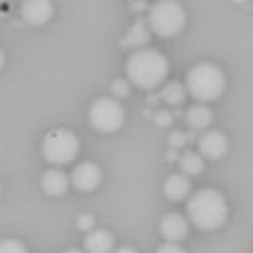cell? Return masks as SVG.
Listing matches in <instances>:
<instances>
[{
	"label": "cell",
	"mask_w": 253,
	"mask_h": 253,
	"mask_svg": "<svg viewBox=\"0 0 253 253\" xmlns=\"http://www.w3.org/2000/svg\"><path fill=\"white\" fill-rule=\"evenodd\" d=\"M197 150L204 160H221L229 150V138L221 130H202V135L197 138Z\"/></svg>",
	"instance_id": "cell-7"
},
{
	"label": "cell",
	"mask_w": 253,
	"mask_h": 253,
	"mask_svg": "<svg viewBox=\"0 0 253 253\" xmlns=\"http://www.w3.org/2000/svg\"><path fill=\"white\" fill-rule=\"evenodd\" d=\"M163 189H165V197H168L169 202H184L192 194V182L182 172H172L168 179H165V187Z\"/></svg>",
	"instance_id": "cell-13"
},
{
	"label": "cell",
	"mask_w": 253,
	"mask_h": 253,
	"mask_svg": "<svg viewBox=\"0 0 253 253\" xmlns=\"http://www.w3.org/2000/svg\"><path fill=\"white\" fill-rule=\"evenodd\" d=\"M229 219V202L219 189L204 187L187 197V221L199 231H219Z\"/></svg>",
	"instance_id": "cell-1"
},
{
	"label": "cell",
	"mask_w": 253,
	"mask_h": 253,
	"mask_svg": "<svg viewBox=\"0 0 253 253\" xmlns=\"http://www.w3.org/2000/svg\"><path fill=\"white\" fill-rule=\"evenodd\" d=\"M20 15L27 25H35V27H42L52 20L54 15V5L52 0H22L20 2Z\"/></svg>",
	"instance_id": "cell-9"
},
{
	"label": "cell",
	"mask_w": 253,
	"mask_h": 253,
	"mask_svg": "<svg viewBox=\"0 0 253 253\" xmlns=\"http://www.w3.org/2000/svg\"><path fill=\"white\" fill-rule=\"evenodd\" d=\"M168 74H169L168 57L160 49H153V47L135 49L128 57V62H126L128 84H133L135 88H143V91H155L158 86H163L168 82Z\"/></svg>",
	"instance_id": "cell-2"
},
{
	"label": "cell",
	"mask_w": 253,
	"mask_h": 253,
	"mask_svg": "<svg viewBox=\"0 0 253 253\" xmlns=\"http://www.w3.org/2000/svg\"><path fill=\"white\" fill-rule=\"evenodd\" d=\"M2 67H5V52H2V47H0V72H2Z\"/></svg>",
	"instance_id": "cell-27"
},
{
	"label": "cell",
	"mask_w": 253,
	"mask_h": 253,
	"mask_svg": "<svg viewBox=\"0 0 253 253\" xmlns=\"http://www.w3.org/2000/svg\"><path fill=\"white\" fill-rule=\"evenodd\" d=\"M177 163H179V169H182L184 177H197V174L204 172V158H202L199 153L187 150V153H182V155L177 158Z\"/></svg>",
	"instance_id": "cell-16"
},
{
	"label": "cell",
	"mask_w": 253,
	"mask_h": 253,
	"mask_svg": "<svg viewBox=\"0 0 253 253\" xmlns=\"http://www.w3.org/2000/svg\"><path fill=\"white\" fill-rule=\"evenodd\" d=\"M155 253H187L179 244H169V241H165L163 246H158V251Z\"/></svg>",
	"instance_id": "cell-23"
},
{
	"label": "cell",
	"mask_w": 253,
	"mask_h": 253,
	"mask_svg": "<svg viewBox=\"0 0 253 253\" xmlns=\"http://www.w3.org/2000/svg\"><path fill=\"white\" fill-rule=\"evenodd\" d=\"M0 192H2V184H0Z\"/></svg>",
	"instance_id": "cell-30"
},
{
	"label": "cell",
	"mask_w": 253,
	"mask_h": 253,
	"mask_svg": "<svg viewBox=\"0 0 253 253\" xmlns=\"http://www.w3.org/2000/svg\"><path fill=\"white\" fill-rule=\"evenodd\" d=\"M187 234H189V221H187V216L169 211V214H165V216L160 219V236H163L165 241H169V244H182V241L187 239Z\"/></svg>",
	"instance_id": "cell-10"
},
{
	"label": "cell",
	"mask_w": 253,
	"mask_h": 253,
	"mask_svg": "<svg viewBox=\"0 0 253 253\" xmlns=\"http://www.w3.org/2000/svg\"><path fill=\"white\" fill-rule=\"evenodd\" d=\"M77 226H79L82 231H91V229H96V226H93V216H91V214H82V216H79V221H77Z\"/></svg>",
	"instance_id": "cell-22"
},
{
	"label": "cell",
	"mask_w": 253,
	"mask_h": 253,
	"mask_svg": "<svg viewBox=\"0 0 253 253\" xmlns=\"http://www.w3.org/2000/svg\"><path fill=\"white\" fill-rule=\"evenodd\" d=\"M69 187H72L69 174L62 172L59 168H49L42 174V189H44V194H49V197H64V194L69 192Z\"/></svg>",
	"instance_id": "cell-12"
},
{
	"label": "cell",
	"mask_w": 253,
	"mask_h": 253,
	"mask_svg": "<svg viewBox=\"0 0 253 253\" xmlns=\"http://www.w3.org/2000/svg\"><path fill=\"white\" fill-rule=\"evenodd\" d=\"M153 121H155V126H160V128H168V126H172V111H168V108L158 111Z\"/></svg>",
	"instance_id": "cell-20"
},
{
	"label": "cell",
	"mask_w": 253,
	"mask_h": 253,
	"mask_svg": "<svg viewBox=\"0 0 253 253\" xmlns=\"http://www.w3.org/2000/svg\"><path fill=\"white\" fill-rule=\"evenodd\" d=\"M79 153H82V143H79L77 133H72L67 128H54L42 140V158L54 168L74 163L79 158Z\"/></svg>",
	"instance_id": "cell-5"
},
{
	"label": "cell",
	"mask_w": 253,
	"mask_h": 253,
	"mask_svg": "<svg viewBox=\"0 0 253 253\" xmlns=\"http://www.w3.org/2000/svg\"><path fill=\"white\" fill-rule=\"evenodd\" d=\"M184 88L192 98H197V103H214L224 96L226 91V74L221 72V67L211 64V62H199L194 64L187 77H184Z\"/></svg>",
	"instance_id": "cell-3"
},
{
	"label": "cell",
	"mask_w": 253,
	"mask_h": 253,
	"mask_svg": "<svg viewBox=\"0 0 253 253\" xmlns=\"http://www.w3.org/2000/svg\"><path fill=\"white\" fill-rule=\"evenodd\" d=\"M113 253H138L133 246H121V249H113Z\"/></svg>",
	"instance_id": "cell-24"
},
{
	"label": "cell",
	"mask_w": 253,
	"mask_h": 253,
	"mask_svg": "<svg viewBox=\"0 0 253 253\" xmlns=\"http://www.w3.org/2000/svg\"><path fill=\"white\" fill-rule=\"evenodd\" d=\"M0 253H30L27 246L20 239H2L0 241Z\"/></svg>",
	"instance_id": "cell-18"
},
{
	"label": "cell",
	"mask_w": 253,
	"mask_h": 253,
	"mask_svg": "<svg viewBox=\"0 0 253 253\" xmlns=\"http://www.w3.org/2000/svg\"><path fill=\"white\" fill-rule=\"evenodd\" d=\"M116 236L108 229H91L84 236V253H113Z\"/></svg>",
	"instance_id": "cell-11"
},
{
	"label": "cell",
	"mask_w": 253,
	"mask_h": 253,
	"mask_svg": "<svg viewBox=\"0 0 253 253\" xmlns=\"http://www.w3.org/2000/svg\"><path fill=\"white\" fill-rule=\"evenodd\" d=\"M111 91H113V98H126L128 93H130V84H128V79H116L113 84H111Z\"/></svg>",
	"instance_id": "cell-19"
},
{
	"label": "cell",
	"mask_w": 253,
	"mask_h": 253,
	"mask_svg": "<svg viewBox=\"0 0 253 253\" xmlns=\"http://www.w3.org/2000/svg\"><path fill=\"white\" fill-rule=\"evenodd\" d=\"M184 121L192 130H209V126L214 121V111L207 103H192L184 113Z\"/></svg>",
	"instance_id": "cell-14"
},
{
	"label": "cell",
	"mask_w": 253,
	"mask_h": 253,
	"mask_svg": "<svg viewBox=\"0 0 253 253\" xmlns=\"http://www.w3.org/2000/svg\"><path fill=\"white\" fill-rule=\"evenodd\" d=\"M184 143H187V135H184L182 130H172V133H169V148L177 150V148H182Z\"/></svg>",
	"instance_id": "cell-21"
},
{
	"label": "cell",
	"mask_w": 253,
	"mask_h": 253,
	"mask_svg": "<svg viewBox=\"0 0 253 253\" xmlns=\"http://www.w3.org/2000/svg\"><path fill=\"white\" fill-rule=\"evenodd\" d=\"M177 158H179V155H177V150H174V148H169L168 150V160L172 163V160H177Z\"/></svg>",
	"instance_id": "cell-26"
},
{
	"label": "cell",
	"mask_w": 253,
	"mask_h": 253,
	"mask_svg": "<svg viewBox=\"0 0 253 253\" xmlns=\"http://www.w3.org/2000/svg\"><path fill=\"white\" fill-rule=\"evenodd\" d=\"M236 2H244V0H236Z\"/></svg>",
	"instance_id": "cell-29"
},
{
	"label": "cell",
	"mask_w": 253,
	"mask_h": 253,
	"mask_svg": "<svg viewBox=\"0 0 253 253\" xmlns=\"http://www.w3.org/2000/svg\"><path fill=\"white\" fill-rule=\"evenodd\" d=\"M130 7H133L135 12H140V10H145V2H143V0H135V2H133Z\"/></svg>",
	"instance_id": "cell-25"
},
{
	"label": "cell",
	"mask_w": 253,
	"mask_h": 253,
	"mask_svg": "<svg viewBox=\"0 0 253 253\" xmlns=\"http://www.w3.org/2000/svg\"><path fill=\"white\" fill-rule=\"evenodd\" d=\"M148 27L153 35L172 40L187 27V10L179 0H155L148 5Z\"/></svg>",
	"instance_id": "cell-4"
},
{
	"label": "cell",
	"mask_w": 253,
	"mask_h": 253,
	"mask_svg": "<svg viewBox=\"0 0 253 253\" xmlns=\"http://www.w3.org/2000/svg\"><path fill=\"white\" fill-rule=\"evenodd\" d=\"M88 123L98 133H116L126 123V108L113 96H101L88 106Z\"/></svg>",
	"instance_id": "cell-6"
},
{
	"label": "cell",
	"mask_w": 253,
	"mask_h": 253,
	"mask_svg": "<svg viewBox=\"0 0 253 253\" xmlns=\"http://www.w3.org/2000/svg\"><path fill=\"white\" fill-rule=\"evenodd\" d=\"M160 98L168 103V106H182L184 103V98H187V88L184 84H179V82H165L163 88H160Z\"/></svg>",
	"instance_id": "cell-17"
},
{
	"label": "cell",
	"mask_w": 253,
	"mask_h": 253,
	"mask_svg": "<svg viewBox=\"0 0 253 253\" xmlns=\"http://www.w3.org/2000/svg\"><path fill=\"white\" fill-rule=\"evenodd\" d=\"M101 179H103V172H101V168H98L96 163H91V160L79 163V165L74 168V172L69 174L72 187L79 189V192H93V189H98V187H101Z\"/></svg>",
	"instance_id": "cell-8"
},
{
	"label": "cell",
	"mask_w": 253,
	"mask_h": 253,
	"mask_svg": "<svg viewBox=\"0 0 253 253\" xmlns=\"http://www.w3.org/2000/svg\"><path fill=\"white\" fill-rule=\"evenodd\" d=\"M64 253H84V251H82V249H67Z\"/></svg>",
	"instance_id": "cell-28"
},
{
	"label": "cell",
	"mask_w": 253,
	"mask_h": 253,
	"mask_svg": "<svg viewBox=\"0 0 253 253\" xmlns=\"http://www.w3.org/2000/svg\"><path fill=\"white\" fill-rule=\"evenodd\" d=\"M150 40H153V32H150L148 22H145V20H138V22H133V27L126 32L123 44L143 49V47H148V42H150Z\"/></svg>",
	"instance_id": "cell-15"
}]
</instances>
